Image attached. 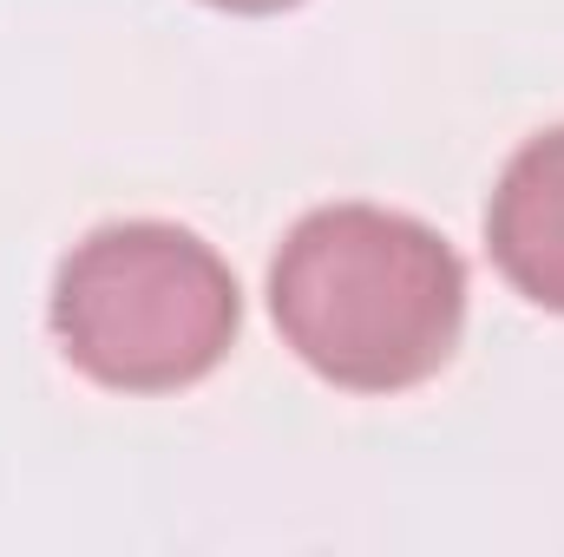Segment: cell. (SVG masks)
I'll list each match as a JSON object with an SVG mask.
<instances>
[{
  "label": "cell",
  "instance_id": "obj_1",
  "mask_svg": "<svg viewBox=\"0 0 564 557\" xmlns=\"http://www.w3.org/2000/svg\"><path fill=\"white\" fill-rule=\"evenodd\" d=\"M282 341L335 387L394 394L459 348L466 270L440 230L401 210L335 204L289 230L270 270Z\"/></svg>",
  "mask_w": 564,
  "mask_h": 557
},
{
  "label": "cell",
  "instance_id": "obj_3",
  "mask_svg": "<svg viewBox=\"0 0 564 557\" xmlns=\"http://www.w3.org/2000/svg\"><path fill=\"white\" fill-rule=\"evenodd\" d=\"M486 243L525 302L564 315V125L506 164L486 210Z\"/></svg>",
  "mask_w": 564,
  "mask_h": 557
},
{
  "label": "cell",
  "instance_id": "obj_4",
  "mask_svg": "<svg viewBox=\"0 0 564 557\" xmlns=\"http://www.w3.org/2000/svg\"><path fill=\"white\" fill-rule=\"evenodd\" d=\"M210 7H230V13H282L295 0H210Z\"/></svg>",
  "mask_w": 564,
  "mask_h": 557
},
{
  "label": "cell",
  "instance_id": "obj_2",
  "mask_svg": "<svg viewBox=\"0 0 564 557\" xmlns=\"http://www.w3.org/2000/svg\"><path fill=\"white\" fill-rule=\"evenodd\" d=\"M243 321L230 263L177 223H106L53 282V335L79 374L119 394L204 381Z\"/></svg>",
  "mask_w": 564,
  "mask_h": 557
}]
</instances>
